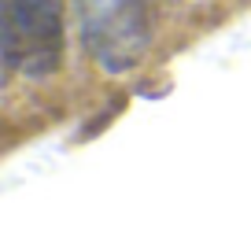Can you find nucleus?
Instances as JSON below:
<instances>
[{
    "mask_svg": "<svg viewBox=\"0 0 251 251\" xmlns=\"http://www.w3.org/2000/svg\"><path fill=\"white\" fill-rule=\"evenodd\" d=\"M81 45L107 74H122L144 59L151 45L144 0H71Z\"/></svg>",
    "mask_w": 251,
    "mask_h": 251,
    "instance_id": "f257e3e1",
    "label": "nucleus"
},
{
    "mask_svg": "<svg viewBox=\"0 0 251 251\" xmlns=\"http://www.w3.org/2000/svg\"><path fill=\"white\" fill-rule=\"evenodd\" d=\"M4 63L26 78H45L63 59V0H0Z\"/></svg>",
    "mask_w": 251,
    "mask_h": 251,
    "instance_id": "f03ea898",
    "label": "nucleus"
}]
</instances>
